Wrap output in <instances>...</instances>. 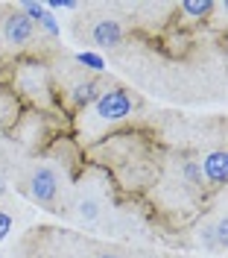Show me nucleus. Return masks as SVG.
Here are the masks:
<instances>
[{
  "instance_id": "nucleus-1",
  "label": "nucleus",
  "mask_w": 228,
  "mask_h": 258,
  "mask_svg": "<svg viewBox=\"0 0 228 258\" xmlns=\"http://www.w3.org/2000/svg\"><path fill=\"white\" fill-rule=\"evenodd\" d=\"M135 109V100H132L129 91L123 88H105L102 94L85 109V117L97 126H108V123H117V120H126Z\"/></svg>"
},
{
  "instance_id": "nucleus-2",
  "label": "nucleus",
  "mask_w": 228,
  "mask_h": 258,
  "mask_svg": "<svg viewBox=\"0 0 228 258\" xmlns=\"http://www.w3.org/2000/svg\"><path fill=\"white\" fill-rule=\"evenodd\" d=\"M27 194L33 197L38 206L56 211L59 194H62V176H59V170L50 167V164H35L33 170H30V179H27Z\"/></svg>"
},
{
  "instance_id": "nucleus-3",
  "label": "nucleus",
  "mask_w": 228,
  "mask_h": 258,
  "mask_svg": "<svg viewBox=\"0 0 228 258\" xmlns=\"http://www.w3.org/2000/svg\"><path fill=\"white\" fill-rule=\"evenodd\" d=\"M33 38H35V24H33V21H30L27 15H21V12H12V15L3 21V41H6V44H9L12 50L27 47Z\"/></svg>"
},
{
  "instance_id": "nucleus-4",
  "label": "nucleus",
  "mask_w": 228,
  "mask_h": 258,
  "mask_svg": "<svg viewBox=\"0 0 228 258\" xmlns=\"http://www.w3.org/2000/svg\"><path fill=\"white\" fill-rule=\"evenodd\" d=\"M24 71H27V77L18 74V88H21L24 94H30L33 100H38V103H47L50 100L47 71H44L41 64H24Z\"/></svg>"
},
{
  "instance_id": "nucleus-5",
  "label": "nucleus",
  "mask_w": 228,
  "mask_h": 258,
  "mask_svg": "<svg viewBox=\"0 0 228 258\" xmlns=\"http://www.w3.org/2000/svg\"><path fill=\"white\" fill-rule=\"evenodd\" d=\"M91 41L102 50H111L117 47L120 41H123V27H120V21H114V18H97L94 24H91Z\"/></svg>"
},
{
  "instance_id": "nucleus-6",
  "label": "nucleus",
  "mask_w": 228,
  "mask_h": 258,
  "mask_svg": "<svg viewBox=\"0 0 228 258\" xmlns=\"http://www.w3.org/2000/svg\"><path fill=\"white\" fill-rule=\"evenodd\" d=\"M73 209H76V217H79L82 223H94L99 214H102V197L91 191L85 182L79 185V191H76V203H73Z\"/></svg>"
},
{
  "instance_id": "nucleus-7",
  "label": "nucleus",
  "mask_w": 228,
  "mask_h": 258,
  "mask_svg": "<svg viewBox=\"0 0 228 258\" xmlns=\"http://www.w3.org/2000/svg\"><path fill=\"white\" fill-rule=\"evenodd\" d=\"M199 167H202L205 179L211 182L213 188H222V185L228 182V153L225 150H213V153H208Z\"/></svg>"
},
{
  "instance_id": "nucleus-8",
  "label": "nucleus",
  "mask_w": 228,
  "mask_h": 258,
  "mask_svg": "<svg viewBox=\"0 0 228 258\" xmlns=\"http://www.w3.org/2000/svg\"><path fill=\"white\" fill-rule=\"evenodd\" d=\"M99 94H102V91H99V85L94 80H79L73 88H70L67 100H70V106H73V109H88Z\"/></svg>"
},
{
  "instance_id": "nucleus-9",
  "label": "nucleus",
  "mask_w": 228,
  "mask_h": 258,
  "mask_svg": "<svg viewBox=\"0 0 228 258\" xmlns=\"http://www.w3.org/2000/svg\"><path fill=\"white\" fill-rule=\"evenodd\" d=\"M179 9L190 18V21H202V18H208L213 9H216V3H213V0H181Z\"/></svg>"
},
{
  "instance_id": "nucleus-10",
  "label": "nucleus",
  "mask_w": 228,
  "mask_h": 258,
  "mask_svg": "<svg viewBox=\"0 0 228 258\" xmlns=\"http://www.w3.org/2000/svg\"><path fill=\"white\" fill-rule=\"evenodd\" d=\"M76 62H79L82 68H88V71H94V74L105 71V59H102L99 53H91V50H82V53H76Z\"/></svg>"
},
{
  "instance_id": "nucleus-11",
  "label": "nucleus",
  "mask_w": 228,
  "mask_h": 258,
  "mask_svg": "<svg viewBox=\"0 0 228 258\" xmlns=\"http://www.w3.org/2000/svg\"><path fill=\"white\" fill-rule=\"evenodd\" d=\"M181 176H184V182L190 188H199L202 185V167H199V161H184L181 164Z\"/></svg>"
},
{
  "instance_id": "nucleus-12",
  "label": "nucleus",
  "mask_w": 228,
  "mask_h": 258,
  "mask_svg": "<svg viewBox=\"0 0 228 258\" xmlns=\"http://www.w3.org/2000/svg\"><path fill=\"white\" fill-rule=\"evenodd\" d=\"M18 12H21V15H27L30 21H33V24H38V21L44 18V12H47V9H44V3H35V0H24V3L18 6Z\"/></svg>"
},
{
  "instance_id": "nucleus-13",
  "label": "nucleus",
  "mask_w": 228,
  "mask_h": 258,
  "mask_svg": "<svg viewBox=\"0 0 228 258\" xmlns=\"http://www.w3.org/2000/svg\"><path fill=\"white\" fill-rule=\"evenodd\" d=\"M38 27L47 32L50 38H59V35H62V27H59V21H56V15H53V12H44V18L38 21Z\"/></svg>"
},
{
  "instance_id": "nucleus-14",
  "label": "nucleus",
  "mask_w": 228,
  "mask_h": 258,
  "mask_svg": "<svg viewBox=\"0 0 228 258\" xmlns=\"http://www.w3.org/2000/svg\"><path fill=\"white\" fill-rule=\"evenodd\" d=\"M199 243L205 246V249H219V243H216V235H213V226L205 223L199 229Z\"/></svg>"
},
{
  "instance_id": "nucleus-15",
  "label": "nucleus",
  "mask_w": 228,
  "mask_h": 258,
  "mask_svg": "<svg viewBox=\"0 0 228 258\" xmlns=\"http://www.w3.org/2000/svg\"><path fill=\"white\" fill-rule=\"evenodd\" d=\"M213 235H216L219 249H225V241H228V220L225 217H216V223H213Z\"/></svg>"
},
{
  "instance_id": "nucleus-16",
  "label": "nucleus",
  "mask_w": 228,
  "mask_h": 258,
  "mask_svg": "<svg viewBox=\"0 0 228 258\" xmlns=\"http://www.w3.org/2000/svg\"><path fill=\"white\" fill-rule=\"evenodd\" d=\"M9 232H12V217H9L6 211H0V241H6Z\"/></svg>"
},
{
  "instance_id": "nucleus-17",
  "label": "nucleus",
  "mask_w": 228,
  "mask_h": 258,
  "mask_svg": "<svg viewBox=\"0 0 228 258\" xmlns=\"http://www.w3.org/2000/svg\"><path fill=\"white\" fill-rule=\"evenodd\" d=\"M94 258H123V255H117V252H97Z\"/></svg>"
},
{
  "instance_id": "nucleus-18",
  "label": "nucleus",
  "mask_w": 228,
  "mask_h": 258,
  "mask_svg": "<svg viewBox=\"0 0 228 258\" xmlns=\"http://www.w3.org/2000/svg\"><path fill=\"white\" fill-rule=\"evenodd\" d=\"M6 191H9V185H6V179L0 176V197H3V194H6Z\"/></svg>"
},
{
  "instance_id": "nucleus-19",
  "label": "nucleus",
  "mask_w": 228,
  "mask_h": 258,
  "mask_svg": "<svg viewBox=\"0 0 228 258\" xmlns=\"http://www.w3.org/2000/svg\"><path fill=\"white\" fill-rule=\"evenodd\" d=\"M141 258H164V255H141Z\"/></svg>"
}]
</instances>
